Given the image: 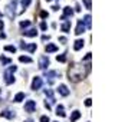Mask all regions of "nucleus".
<instances>
[{"label":"nucleus","mask_w":128,"mask_h":122,"mask_svg":"<svg viewBox=\"0 0 128 122\" xmlns=\"http://www.w3.org/2000/svg\"><path fill=\"white\" fill-rule=\"evenodd\" d=\"M84 4L86 9H91V0H84Z\"/></svg>","instance_id":"nucleus-25"},{"label":"nucleus","mask_w":128,"mask_h":122,"mask_svg":"<svg viewBox=\"0 0 128 122\" xmlns=\"http://www.w3.org/2000/svg\"><path fill=\"white\" fill-rule=\"evenodd\" d=\"M40 122H49V116H40Z\"/></svg>","instance_id":"nucleus-27"},{"label":"nucleus","mask_w":128,"mask_h":122,"mask_svg":"<svg viewBox=\"0 0 128 122\" xmlns=\"http://www.w3.org/2000/svg\"><path fill=\"white\" fill-rule=\"evenodd\" d=\"M85 105L86 106H91V99H86V101H85Z\"/></svg>","instance_id":"nucleus-29"},{"label":"nucleus","mask_w":128,"mask_h":122,"mask_svg":"<svg viewBox=\"0 0 128 122\" xmlns=\"http://www.w3.org/2000/svg\"><path fill=\"white\" fill-rule=\"evenodd\" d=\"M84 43H85V42L82 40V39H78V40L75 42V45H73V49H75V50H79V49H82Z\"/></svg>","instance_id":"nucleus-11"},{"label":"nucleus","mask_w":128,"mask_h":122,"mask_svg":"<svg viewBox=\"0 0 128 122\" xmlns=\"http://www.w3.org/2000/svg\"><path fill=\"white\" fill-rule=\"evenodd\" d=\"M25 49H27L30 53H33L35 50H36V43H30V45H26V48Z\"/></svg>","instance_id":"nucleus-18"},{"label":"nucleus","mask_w":128,"mask_h":122,"mask_svg":"<svg viewBox=\"0 0 128 122\" xmlns=\"http://www.w3.org/2000/svg\"><path fill=\"white\" fill-rule=\"evenodd\" d=\"M40 29H42V30H46V29H48V24L45 23V22H42V23H40Z\"/></svg>","instance_id":"nucleus-26"},{"label":"nucleus","mask_w":128,"mask_h":122,"mask_svg":"<svg viewBox=\"0 0 128 122\" xmlns=\"http://www.w3.org/2000/svg\"><path fill=\"white\" fill-rule=\"evenodd\" d=\"M0 62H1V63H3V65H7V63H10V62H12V60H10V59H9V57H0Z\"/></svg>","instance_id":"nucleus-20"},{"label":"nucleus","mask_w":128,"mask_h":122,"mask_svg":"<svg viewBox=\"0 0 128 122\" xmlns=\"http://www.w3.org/2000/svg\"><path fill=\"white\" fill-rule=\"evenodd\" d=\"M84 32H85V26H84V23H82V19H81V20H78V26H76V30H75V33H76V35H82Z\"/></svg>","instance_id":"nucleus-5"},{"label":"nucleus","mask_w":128,"mask_h":122,"mask_svg":"<svg viewBox=\"0 0 128 122\" xmlns=\"http://www.w3.org/2000/svg\"><path fill=\"white\" fill-rule=\"evenodd\" d=\"M4 82H6L7 85H12V83L15 82V78H13L12 72H9V70H6V72H4Z\"/></svg>","instance_id":"nucleus-4"},{"label":"nucleus","mask_w":128,"mask_h":122,"mask_svg":"<svg viewBox=\"0 0 128 122\" xmlns=\"http://www.w3.org/2000/svg\"><path fill=\"white\" fill-rule=\"evenodd\" d=\"M59 42H62V43H65V42H66V37H62V36H60V37H59Z\"/></svg>","instance_id":"nucleus-30"},{"label":"nucleus","mask_w":128,"mask_h":122,"mask_svg":"<svg viewBox=\"0 0 128 122\" xmlns=\"http://www.w3.org/2000/svg\"><path fill=\"white\" fill-rule=\"evenodd\" d=\"M40 16H42V17H48V13H46V12H42V13H40Z\"/></svg>","instance_id":"nucleus-31"},{"label":"nucleus","mask_w":128,"mask_h":122,"mask_svg":"<svg viewBox=\"0 0 128 122\" xmlns=\"http://www.w3.org/2000/svg\"><path fill=\"white\" fill-rule=\"evenodd\" d=\"M52 9H53V10H55V12H56V10H59V6H58V4H56V6H53V7H52Z\"/></svg>","instance_id":"nucleus-33"},{"label":"nucleus","mask_w":128,"mask_h":122,"mask_svg":"<svg viewBox=\"0 0 128 122\" xmlns=\"http://www.w3.org/2000/svg\"><path fill=\"white\" fill-rule=\"evenodd\" d=\"M82 23H85L86 27L89 29V27H91V16H89V15H86V16L84 17V20H82Z\"/></svg>","instance_id":"nucleus-17"},{"label":"nucleus","mask_w":128,"mask_h":122,"mask_svg":"<svg viewBox=\"0 0 128 122\" xmlns=\"http://www.w3.org/2000/svg\"><path fill=\"white\" fill-rule=\"evenodd\" d=\"M46 1H51V0H46Z\"/></svg>","instance_id":"nucleus-35"},{"label":"nucleus","mask_w":128,"mask_h":122,"mask_svg":"<svg viewBox=\"0 0 128 122\" xmlns=\"http://www.w3.org/2000/svg\"><path fill=\"white\" fill-rule=\"evenodd\" d=\"M1 116L9 118V119H13V118H15V114H13L12 111H4V112H1Z\"/></svg>","instance_id":"nucleus-12"},{"label":"nucleus","mask_w":128,"mask_h":122,"mask_svg":"<svg viewBox=\"0 0 128 122\" xmlns=\"http://www.w3.org/2000/svg\"><path fill=\"white\" fill-rule=\"evenodd\" d=\"M60 29H62V32H66V33H68V30L71 29V22H69V20H66L65 23L62 24V27H60Z\"/></svg>","instance_id":"nucleus-15"},{"label":"nucleus","mask_w":128,"mask_h":122,"mask_svg":"<svg viewBox=\"0 0 128 122\" xmlns=\"http://www.w3.org/2000/svg\"><path fill=\"white\" fill-rule=\"evenodd\" d=\"M40 86H42V78H39V76L33 78V82H32V89L37 90V89H40Z\"/></svg>","instance_id":"nucleus-2"},{"label":"nucleus","mask_w":128,"mask_h":122,"mask_svg":"<svg viewBox=\"0 0 128 122\" xmlns=\"http://www.w3.org/2000/svg\"><path fill=\"white\" fill-rule=\"evenodd\" d=\"M48 66H49V57L40 56V59H39V68H40V69H46Z\"/></svg>","instance_id":"nucleus-3"},{"label":"nucleus","mask_w":128,"mask_h":122,"mask_svg":"<svg viewBox=\"0 0 128 122\" xmlns=\"http://www.w3.org/2000/svg\"><path fill=\"white\" fill-rule=\"evenodd\" d=\"M3 27H4V23H3V22H1V20H0V30H1V29H3Z\"/></svg>","instance_id":"nucleus-32"},{"label":"nucleus","mask_w":128,"mask_h":122,"mask_svg":"<svg viewBox=\"0 0 128 122\" xmlns=\"http://www.w3.org/2000/svg\"><path fill=\"white\" fill-rule=\"evenodd\" d=\"M35 109H36V102H35V101H27L25 104V111L26 112L32 114V112H35Z\"/></svg>","instance_id":"nucleus-1"},{"label":"nucleus","mask_w":128,"mask_h":122,"mask_svg":"<svg viewBox=\"0 0 128 122\" xmlns=\"http://www.w3.org/2000/svg\"><path fill=\"white\" fill-rule=\"evenodd\" d=\"M89 59H91V53H86V56L82 59V62H85V60H89Z\"/></svg>","instance_id":"nucleus-28"},{"label":"nucleus","mask_w":128,"mask_h":122,"mask_svg":"<svg viewBox=\"0 0 128 122\" xmlns=\"http://www.w3.org/2000/svg\"><path fill=\"white\" fill-rule=\"evenodd\" d=\"M58 92H59L62 96H68L69 95V89L65 86V85H59V88H58Z\"/></svg>","instance_id":"nucleus-6"},{"label":"nucleus","mask_w":128,"mask_h":122,"mask_svg":"<svg viewBox=\"0 0 128 122\" xmlns=\"http://www.w3.org/2000/svg\"><path fill=\"white\" fill-rule=\"evenodd\" d=\"M56 115H59V116H65V111H63V106H62V105L56 106Z\"/></svg>","instance_id":"nucleus-16"},{"label":"nucleus","mask_w":128,"mask_h":122,"mask_svg":"<svg viewBox=\"0 0 128 122\" xmlns=\"http://www.w3.org/2000/svg\"><path fill=\"white\" fill-rule=\"evenodd\" d=\"M72 15H73V10H72L71 7H65V9H63V16H62V20H65L68 16H72Z\"/></svg>","instance_id":"nucleus-8"},{"label":"nucleus","mask_w":128,"mask_h":122,"mask_svg":"<svg viewBox=\"0 0 128 122\" xmlns=\"http://www.w3.org/2000/svg\"><path fill=\"white\" fill-rule=\"evenodd\" d=\"M56 60H58V62H65V60H66V56H65V55H58V56H56Z\"/></svg>","instance_id":"nucleus-23"},{"label":"nucleus","mask_w":128,"mask_h":122,"mask_svg":"<svg viewBox=\"0 0 128 122\" xmlns=\"http://www.w3.org/2000/svg\"><path fill=\"white\" fill-rule=\"evenodd\" d=\"M4 50H7V52H12V53H15V52H16V48H15V46H10V45H9V46H4Z\"/></svg>","instance_id":"nucleus-21"},{"label":"nucleus","mask_w":128,"mask_h":122,"mask_svg":"<svg viewBox=\"0 0 128 122\" xmlns=\"http://www.w3.org/2000/svg\"><path fill=\"white\" fill-rule=\"evenodd\" d=\"M26 122H33V121H32V119H27V121H26Z\"/></svg>","instance_id":"nucleus-34"},{"label":"nucleus","mask_w":128,"mask_h":122,"mask_svg":"<svg viewBox=\"0 0 128 122\" xmlns=\"http://www.w3.org/2000/svg\"><path fill=\"white\" fill-rule=\"evenodd\" d=\"M30 1H32V0H22V7L26 9L29 4H30Z\"/></svg>","instance_id":"nucleus-22"},{"label":"nucleus","mask_w":128,"mask_h":122,"mask_svg":"<svg viewBox=\"0 0 128 122\" xmlns=\"http://www.w3.org/2000/svg\"><path fill=\"white\" fill-rule=\"evenodd\" d=\"M30 26V22L29 20H25V22H20V27H27Z\"/></svg>","instance_id":"nucleus-24"},{"label":"nucleus","mask_w":128,"mask_h":122,"mask_svg":"<svg viewBox=\"0 0 128 122\" xmlns=\"http://www.w3.org/2000/svg\"><path fill=\"white\" fill-rule=\"evenodd\" d=\"M58 75H59V72H56V70H51V72H46V73H45V76L51 79V81H49V83H51V85L53 83V81H52V79H53V76H58Z\"/></svg>","instance_id":"nucleus-7"},{"label":"nucleus","mask_w":128,"mask_h":122,"mask_svg":"<svg viewBox=\"0 0 128 122\" xmlns=\"http://www.w3.org/2000/svg\"><path fill=\"white\" fill-rule=\"evenodd\" d=\"M19 60L23 62V63H32V59H30L29 56H20L19 57Z\"/></svg>","instance_id":"nucleus-19"},{"label":"nucleus","mask_w":128,"mask_h":122,"mask_svg":"<svg viewBox=\"0 0 128 122\" xmlns=\"http://www.w3.org/2000/svg\"><path fill=\"white\" fill-rule=\"evenodd\" d=\"M45 50H46L48 53H51V52H56V50H58V46L53 45V43H48L46 48H45Z\"/></svg>","instance_id":"nucleus-9"},{"label":"nucleus","mask_w":128,"mask_h":122,"mask_svg":"<svg viewBox=\"0 0 128 122\" xmlns=\"http://www.w3.org/2000/svg\"><path fill=\"white\" fill-rule=\"evenodd\" d=\"M23 35H25V36H29V37H33V36H36V35H37V30H36V29L25 30V32H23Z\"/></svg>","instance_id":"nucleus-10"},{"label":"nucleus","mask_w":128,"mask_h":122,"mask_svg":"<svg viewBox=\"0 0 128 122\" xmlns=\"http://www.w3.org/2000/svg\"><path fill=\"white\" fill-rule=\"evenodd\" d=\"M79 118H81V112H79V111H73V114L71 116V122H75L76 119H79Z\"/></svg>","instance_id":"nucleus-13"},{"label":"nucleus","mask_w":128,"mask_h":122,"mask_svg":"<svg viewBox=\"0 0 128 122\" xmlns=\"http://www.w3.org/2000/svg\"><path fill=\"white\" fill-rule=\"evenodd\" d=\"M23 99H25V93H23V92H19L16 96H15V99H13V101H15V102H22Z\"/></svg>","instance_id":"nucleus-14"}]
</instances>
